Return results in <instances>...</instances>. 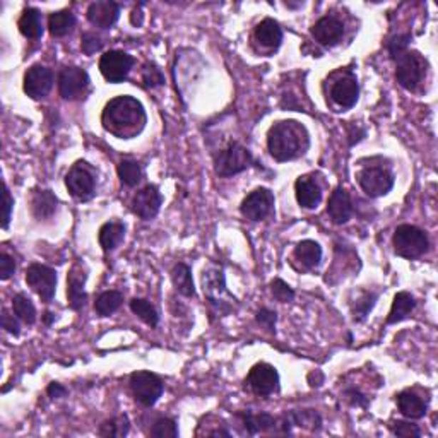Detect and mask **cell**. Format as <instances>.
<instances>
[{
  "mask_svg": "<svg viewBox=\"0 0 438 438\" xmlns=\"http://www.w3.org/2000/svg\"><path fill=\"white\" fill-rule=\"evenodd\" d=\"M103 127L120 139H132L143 132L148 122L146 110L134 96H117L106 103L101 115Z\"/></svg>",
  "mask_w": 438,
  "mask_h": 438,
  "instance_id": "6da1fadb",
  "label": "cell"
},
{
  "mask_svg": "<svg viewBox=\"0 0 438 438\" xmlns=\"http://www.w3.org/2000/svg\"><path fill=\"white\" fill-rule=\"evenodd\" d=\"M308 143L307 128L295 120H282L269 128L268 148L276 161H291L302 156Z\"/></svg>",
  "mask_w": 438,
  "mask_h": 438,
  "instance_id": "7a4b0ae2",
  "label": "cell"
},
{
  "mask_svg": "<svg viewBox=\"0 0 438 438\" xmlns=\"http://www.w3.org/2000/svg\"><path fill=\"white\" fill-rule=\"evenodd\" d=\"M430 247L428 236L422 228L413 225H401L397 226L394 233V250L399 257L404 259H418Z\"/></svg>",
  "mask_w": 438,
  "mask_h": 438,
  "instance_id": "3957f363",
  "label": "cell"
},
{
  "mask_svg": "<svg viewBox=\"0 0 438 438\" xmlns=\"http://www.w3.org/2000/svg\"><path fill=\"white\" fill-rule=\"evenodd\" d=\"M396 79L407 91H414L427 76V60L418 51L406 50L396 58Z\"/></svg>",
  "mask_w": 438,
  "mask_h": 438,
  "instance_id": "277c9868",
  "label": "cell"
},
{
  "mask_svg": "<svg viewBox=\"0 0 438 438\" xmlns=\"http://www.w3.org/2000/svg\"><path fill=\"white\" fill-rule=\"evenodd\" d=\"M203 286L205 298L209 300L213 307H216L219 312H230V302H235V298L228 291L225 273L221 268L209 265L208 269H204Z\"/></svg>",
  "mask_w": 438,
  "mask_h": 438,
  "instance_id": "5b68a950",
  "label": "cell"
},
{
  "mask_svg": "<svg viewBox=\"0 0 438 438\" xmlns=\"http://www.w3.org/2000/svg\"><path fill=\"white\" fill-rule=\"evenodd\" d=\"M253 158L247 148L238 143H233L223 149L216 158V173L219 177H233L250 168Z\"/></svg>",
  "mask_w": 438,
  "mask_h": 438,
  "instance_id": "8992f818",
  "label": "cell"
},
{
  "mask_svg": "<svg viewBox=\"0 0 438 438\" xmlns=\"http://www.w3.org/2000/svg\"><path fill=\"white\" fill-rule=\"evenodd\" d=\"M358 183L368 197H382L394 187V175L384 166H365L358 173Z\"/></svg>",
  "mask_w": 438,
  "mask_h": 438,
  "instance_id": "52a82bcc",
  "label": "cell"
},
{
  "mask_svg": "<svg viewBox=\"0 0 438 438\" xmlns=\"http://www.w3.org/2000/svg\"><path fill=\"white\" fill-rule=\"evenodd\" d=\"M131 389L141 404L151 407L161 397L163 382L151 372H134L131 375Z\"/></svg>",
  "mask_w": 438,
  "mask_h": 438,
  "instance_id": "ba28073f",
  "label": "cell"
},
{
  "mask_svg": "<svg viewBox=\"0 0 438 438\" xmlns=\"http://www.w3.org/2000/svg\"><path fill=\"white\" fill-rule=\"evenodd\" d=\"M66 185L77 200L86 203V200L93 199L94 190H96V178H94L88 163L79 161L72 166L66 177Z\"/></svg>",
  "mask_w": 438,
  "mask_h": 438,
  "instance_id": "9c48e42d",
  "label": "cell"
},
{
  "mask_svg": "<svg viewBox=\"0 0 438 438\" xmlns=\"http://www.w3.org/2000/svg\"><path fill=\"white\" fill-rule=\"evenodd\" d=\"M26 282L41 298V302L50 303L57 290V273L49 265L33 264L26 270Z\"/></svg>",
  "mask_w": 438,
  "mask_h": 438,
  "instance_id": "30bf717a",
  "label": "cell"
},
{
  "mask_svg": "<svg viewBox=\"0 0 438 438\" xmlns=\"http://www.w3.org/2000/svg\"><path fill=\"white\" fill-rule=\"evenodd\" d=\"M89 88V76L84 68L63 67L58 74V93L63 100L74 101L84 98Z\"/></svg>",
  "mask_w": 438,
  "mask_h": 438,
  "instance_id": "8fae6325",
  "label": "cell"
},
{
  "mask_svg": "<svg viewBox=\"0 0 438 438\" xmlns=\"http://www.w3.org/2000/svg\"><path fill=\"white\" fill-rule=\"evenodd\" d=\"M134 66V58L126 51L111 50L101 55L100 58V72L108 83H123L127 79L128 72Z\"/></svg>",
  "mask_w": 438,
  "mask_h": 438,
  "instance_id": "7c38bea8",
  "label": "cell"
},
{
  "mask_svg": "<svg viewBox=\"0 0 438 438\" xmlns=\"http://www.w3.org/2000/svg\"><path fill=\"white\" fill-rule=\"evenodd\" d=\"M245 384L250 387L255 396L268 397L279 389L277 370L269 363H257L255 367H252V370L248 372Z\"/></svg>",
  "mask_w": 438,
  "mask_h": 438,
  "instance_id": "4fadbf2b",
  "label": "cell"
},
{
  "mask_svg": "<svg viewBox=\"0 0 438 438\" xmlns=\"http://www.w3.org/2000/svg\"><path fill=\"white\" fill-rule=\"evenodd\" d=\"M240 211L250 221H262L274 211V195L269 188H255L243 199Z\"/></svg>",
  "mask_w": 438,
  "mask_h": 438,
  "instance_id": "5bb4252c",
  "label": "cell"
},
{
  "mask_svg": "<svg viewBox=\"0 0 438 438\" xmlns=\"http://www.w3.org/2000/svg\"><path fill=\"white\" fill-rule=\"evenodd\" d=\"M358 79L350 71L341 72L330 86V100L336 103L339 108H353L358 101Z\"/></svg>",
  "mask_w": 438,
  "mask_h": 438,
  "instance_id": "9a60e30c",
  "label": "cell"
},
{
  "mask_svg": "<svg viewBox=\"0 0 438 438\" xmlns=\"http://www.w3.org/2000/svg\"><path fill=\"white\" fill-rule=\"evenodd\" d=\"M54 86V72L49 67L36 66L29 67L24 74V93L33 100H41L50 93Z\"/></svg>",
  "mask_w": 438,
  "mask_h": 438,
  "instance_id": "2e32d148",
  "label": "cell"
},
{
  "mask_svg": "<svg viewBox=\"0 0 438 438\" xmlns=\"http://www.w3.org/2000/svg\"><path fill=\"white\" fill-rule=\"evenodd\" d=\"M163 197L158 190L156 185H148L143 190H139L132 199V211H134L141 219H149L156 218L158 213L161 209Z\"/></svg>",
  "mask_w": 438,
  "mask_h": 438,
  "instance_id": "e0dca14e",
  "label": "cell"
},
{
  "mask_svg": "<svg viewBox=\"0 0 438 438\" xmlns=\"http://www.w3.org/2000/svg\"><path fill=\"white\" fill-rule=\"evenodd\" d=\"M345 34V24L334 16H324L312 26V36L324 46L337 45Z\"/></svg>",
  "mask_w": 438,
  "mask_h": 438,
  "instance_id": "ac0fdd59",
  "label": "cell"
},
{
  "mask_svg": "<svg viewBox=\"0 0 438 438\" xmlns=\"http://www.w3.org/2000/svg\"><path fill=\"white\" fill-rule=\"evenodd\" d=\"M88 21L93 26L101 29H108L118 21L120 7L117 2L111 0H98L88 7Z\"/></svg>",
  "mask_w": 438,
  "mask_h": 438,
  "instance_id": "d6986e66",
  "label": "cell"
},
{
  "mask_svg": "<svg viewBox=\"0 0 438 438\" xmlns=\"http://www.w3.org/2000/svg\"><path fill=\"white\" fill-rule=\"evenodd\" d=\"M86 285V273L79 264H76L71 269L67 276V298H68V307L72 310H81L84 308L86 302H88V293L84 291Z\"/></svg>",
  "mask_w": 438,
  "mask_h": 438,
  "instance_id": "ffe728a7",
  "label": "cell"
},
{
  "mask_svg": "<svg viewBox=\"0 0 438 438\" xmlns=\"http://www.w3.org/2000/svg\"><path fill=\"white\" fill-rule=\"evenodd\" d=\"M295 195L298 204L305 209H315L322 200V190L319 183L308 175H303L295 182Z\"/></svg>",
  "mask_w": 438,
  "mask_h": 438,
  "instance_id": "44dd1931",
  "label": "cell"
},
{
  "mask_svg": "<svg viewBox=\"0 0 438 438\" xmlns=\"http://www.w3.org/2000/svg\"><path fill=\"white\" fill-rule=\"evenodd\" d=\"M327 214L336 225H345V223L350 221L351 214H353V204H351L350 194L345 188L337 187L332 192L327 204Z\"/></svg>",
  "mask_w": 438,
  "mask_h": 438,
  "instance_id": "7402d4cb",
  "label": "cell"
},
{
  "mask_svg": "<svg viewBox=\"0 0 438 438\" xmlns=\"http://www.w3.org/2000/svg\"><path fill=\"white\" fill-rule=\"evenodd\" d=\"M293 260L300 262L303 270L317 268L322 260V247L313 240H303L295 247Z\"/></svg>",
  "mask_w": 438,
  "mask_h": 438,
  "instance_id": "603a6c76",
  "label": "cell"
},
{
  "mask_svg": "<svg viewBox=\"0 0 438 438\" xmlns=\"http://www.w3.org/2000/svg\"><path fill=\"white\" fill-rule=\"evenodd\" d=\"M253 34H255V40L259 41L262 46H265V49H277L282 41L281 26H279L277 21L270 19V17L260 21Z\"/></svg>",
  "mask_w": 438,
  "mask_h": 438,
  "instance_id": "cb8c5ba5",
  "label": "cell"
},
{
  "mask_svg": "<svg viewBox=\"0 0 438 438\" xmlns=\"http://www.w3.org/2000/svg\"><path fill=\"white\" fill-rule=\"evenodd\" d=\"M397 407L406 418L419 419L427 414V402L413 390H402L397 396Z\"/></svg>",
  "mask_w": 438,
  "mask_h": 438,
  "instance_id": "d4e9b609",
  "label": "cell"
},
{
  "mask_svg": "<svg viewBox=\"0 0 438 438\" xmlns=\"http://www.w3.org/2000/svg\"><path fill=\"white\" fill-rule=\"evenodd\" d=\"M123 238H126V226L118 221L105 223L98 231V240L105 252L115 250L123 242Z\"/></svg>",
  "mask_w": 438,
  "mask_h": 438,
  "instance_id": "484cf974",
  "label": "cell"
},
{
  "mask_svg": "<svg viewBox=\"0 0 438 438\" xmlns=\"http://www.w3.org/2000/svg\"><path fill=\"white\" fill-rule=\"evenodd\" d=\"M17 28L23 36L29 38V40H38L43 34V21H41V12L34 7L24 9L23 16L19 17V23Z\"/></svg>",
  "mask_w": 438,
  "mask_h": 438,
  "instance_id": "4316f807",
  "label": "cell"
},
{
  "mask_svg": "<svg viewBox=\"0 0 438 438\" xmlns=\"http://www.w3.org/2000/svg\"><path fill=\"white\" fill-rule=\"evenodd\" d=\"M238 416L242 418L243 427L248 435H257V433L274 430V428L279 427L277 419L268 413L253 414L250 411H247V413H240Z\"/></svg>",
  "mask_w": 438,
  "mask_h": 438,
  "instance_id": "83f0119b",
  "label": "cell"
},
{
  "mask_svg": "<svg viewBox=\"0 0 438 438\" xmlns=\"http://www.w3.org/2000/svg\"><path fill=\"white\" fill-rule=\"evenodd\" d=\"M416 307V300L413 298V295L407 293V291H401V293L396 295L394 298L392 308H390V313L387 317V324H397V322H402L407 317L411 315V312L414 310Z\"/></svg>",
  "mask_w": 438,
  "mask_h": 438,
  "instance_id": "f1b7e54d",
  "label": "cell"
},
{
  "mask_svg": "<svg viewBox=\"0 0 438 438\" xmlns=\"http://www.w3.org/2000/svg\"><path fill=\"white\" fill-rule=\"evenodd\" d=\"M31 211L34 218L49 219L57 211V197L51 194V190H38L34 192L31 199Z\"/></svg>",
  "mask_w": 438,
  "mask_h": 438,
  "instance_id": "f546056e",
  "label": "cell"
},
{
  "mask_svg": "<svg viewBox=\"0 0 438 438\" xmlns=\"http://www.w3.org/2000/svg\"><path fill=\"white\" fill-rule=\"evenodd\" d=\"M76 24V16L71 11H58L50 14L49 17V29L50 34L55 38L66 36L67 33L72 31Z\"/></svg>",
  "mask_w": 438,
  "mask_h": 438,
  "instance_id": "4dcf8cb0",
  "label": "cell"
},
{
  "mask_svg": "<svg viewBox=\"0 0 438 438\" xmlns=\"http://www.w3.org/2000/svg\"><path fill=\"white\" fill-rule=\"evenodd\" d=\"M171 281H173L175 290L183 296H194L195 286L194 279H192V273L185 264H177L171 270Z\"/></svg>",
  "mask_w": 438,
  "mask_h": 438,
  "instance_id": "1f68e13d",
  "label": "cell"
},
{
  "mask_svg": "<svg viewBox=\"0 0 438 438\" xmlns=\"http://www.w3.org/2000/svg\"><path fill=\"white\" fill-rule=\"evenodd\" d=\"M123 295L120 291H105L94 302V310L100 317H110L122 307Z\"/></svg>",
  "mask_w": 438,
  "mask_h": 438,
  "instance_id": "d6a6232c",
  "label": "cell"
},
{
  "mask_svg": "<svg viewBox=\"0 0 438 438\" xmlns=\"http://www.w3.org/2000/svg\"><path fill=\"white\" fill-rule=\"evenodd\" d=\"M12 310H14L16 315L19 317L24 324L33 325L34 322H36V308H34L33 302L24 293L14 296V300H12Z\"/></svg>",
  "mask_w": 438,
  "mask_h": 438,
  "instance_id": "836d02e7",
  "label": "cell"
},
{
  "mask_svg": "<svg viewBox=\"0 0 438 438\" xmlns=\"http://www.w3.org/2000/svg\"><path fill=\"white\" fill-rule=\"evenodd\" d=\"M131 310L139 317L144 324H148L149 327H156L158 322H160V315H158V310L153 307L148 300L143 298H134L131 302Z\"/></svg>",
  "mask_w": 438,
  "mask_h": 438,
  "instance_id": "e575fe53",
  "label": "cell"
},
{
  "mask_svg": "<svg viewBox=\"0 0 438 438\" xmlns=\"http://www.w3.org/2000/svg\"><path fill=\"white\" fill-rule=\"evenodd\" d=\"M291 424H298V427L308 428V430L317 432L322 427V418L317 411L313 409H302V411H293V413L286 414Z\"/></svg>",
  "mask_w": 438,
  "mask_h": 438,
  "instance_id": "d590c367",
  "label": "cell"
},
{
  "mask_svg": "<svg viewBox=\"0 0 438 438\" xmlns=\"http://www.w3.org/2000/svg\"><path fill=\"white\" fill-rule=\"evenodd\" d=\"M118 178L123 185L136 187L143 178V171H141V166L136 161L123 160L118 165Z\"/></svg>",
  "mask_w": 438,
  "mask_h": 438,
  "instance_id": "8d00e7d4",
  "label": "cell"
},
{
  "mask_svg": "<svg viewBox=\"0 0 438 438\" xmlns=\"http://www.w3.org/2000/svg\"><path fill=\"white\" fill-rule=\"evenodd\" d=\"M100 437L105 438H120L128 433V418L127 416H117V418L105 422L100 427Z\"/></svg>",
  "mask_w": 438,
  "mask_h": 438,
  "instance_id": "74e56055",
  "label": "cell"
},
{
  "mask_svg": "<svg viewBox=\"0 0 438 438\" xmlns=\"http://www.w3.org/2000/svg\"><path fill=\"white\" fill-rule=\"evenodd\" d=\"M377 298H379V296L375 293H363L360 296V298L356 300V303L353 305V319L356 322H363L367 319V315L370 313L373 305L377 302Z\"/></svg>",
  "mask_w": 438,
  "mask_h": 438,
  "instance_id": "f35d334b",
  "label": "cell"
},
{
  "mask_svg": "<svg viewBox=\"0 0 438 438\" xmlns=\"http://www.w3.org/2000/svg\"><path fill=\"white\" fill-rule=\"evenodd\" d=\"M151 435L156 438H177L178 437V428L177 423L170 418H161L154 423L151 428Z\"/></svg>",
  "mask_w": 438,
  "mask_h": 438,
  "instance_id": "ab89813d",
  "label": "cell"
},
{
  "mask_svg": "<svg viewBox=\"0 0 438 438\" xmlns=\"http://www.w3.org/2000/svg\"><path fill=\"white\" fill-rule=\"evenodd\" d=\"M270 291H273L274 298L281 303L293 302V298H295L293 287L287 285V282L282 281V279H274V281L270 282Z\"/></svg>",
  "mask_w": 438,
  "mask_h": 438,
  "instance_id": "60d3db41",
  "label": "cell"
},
{
  "mask_svg": "<svg viewBox=\"0 0 438 438\" xmlns=\"http://www.w3.org/2000/svg\"><path fill=\"white\" fill-rule=\"evenodd\" d=\"M143 83L146 88H158L165 84V76L156 63H148L143 72Z\"/></svg>",
  "mask_w": 438,
  "mask_h": 438,
  "instance_id": "b9f144b4",
  "label": "cell"
},
{
  "mask_svg": "<svg viewBox=\"0 0 438 438\" xmlns=\"http://www.w3.org/2000/svg\"><path fill=\"white\" fill-rule=\"evenodd\" d=\"M411 41V34H397V36H394L392 40L389 41V54L390 57L396 60L399 55H402L407 50V46H409Z\"/></svg>",
  "mask_w": 438,
  "mask_h": 438,
  "instance_id": "7bdbcfd3",
  "label": "cell"
},
{
  "mask_svg": "<svg viewBox=\"0 0 438 438\" xmlns=\"http://www.w3.org/2000/svg\"><path fill=\"white\" fill-rule=\"evenodd\" d=\"M255 319L265 330H269L270 334H276V322H277V313L269 310V308H260L257 312Z\"/></svg>",
  "mask_w": 438,
  "mask_h": 438,
  "instance_id": "ee69618b",
  "label": "cell"
},
{
  "mask_svg": "<svg viewBox=\"0 0 438 438\" xmlns=\"http://www.w3.org/2000/svg\"><path fill=\"white\" fill-rule=\"evenodd\" d=\"M101 46L103 41L94 33H84L83 38H81V50H83L86 55L96 54V51L101 50Z\"/></svg>",
  "mask_w": 438,
  "mask_h": 438,
  "instance_id": "f6af8a7d",
  "label": "cell"
},
{
  "mask_svg": "<svg viewBox=\"0 0 438 438\" xmlns=\"http://www.w3.org/2000/svg\"><path fill=\"white\" fill-rule=\"evenodd\" d=\"M392 432H394V435L402 437V438H411V437L418 438L419 435H422V432H419V428L416 427V424H411V423H406V422L394 423Z\"/></svg>",
  "mask_w": 438,
  "mask_h": 438,
  "instance_id": "bcb514c9",
  "label": "cell"
},
{
  "mask_svg": "<svg viewBox=\"0 0 438 438\" xmlns=\"http://www.w3.org/2000/svg\"><path fill=\"white\" fill-rule=\"evenodd\" d=\"M14 270H16L14 259L9 257L7 253H2V255H0V279H2V281H7V279L14 274Z\"/></svg>",
  "mask_w": 438,
  "mask_h": 438,
  "instance_id": "7dc6e473",
  "label": "cell"
},
{
  "mask_svg": "<svg viewBox=\"0 0 438 438\" xmlns=\"http://www.w3.org/2000/svg\"><path fill=\"white\" fill-rule=\"evenodd\" d=\"M2 327L6 329L9 334H12V336H19V324H17V320L7 310L2 312Z\"/></svg>",
  "mask_w": 438,
  "mask_h": 438,
  "instance_id": "c3c4849f",
  "label": "cell"
},
{
  "mask_svg": "<svg viewBox=\"0 0 438 438\" xmlns=\"http://www.w3.org/2000/svg\"><path fill=\"white\" fill-rule=\"evenodd\" d=\"M4 200H6V213H4V223L2 226L7 228L9 221H11V211H12V205H14V200H12L11 192H9L7 185H4Z\"/></svg>",
  "mask_w": 438,
  "mask_h": 438,
  "instance_id": "681fc988",
  "label": "cell"
},
{
  "mask_svg": "<svg viewBox=\"0 0 438 438\" xmlns=\"http://www.w3.org/2000/svg\"><path fill=\"white\" fill-rule=\"evenodd\" d=\"M346 396H350V399H351V402H353L355 406H367L368 404V399L363 396V394H360L358 390L356 389H350L346 392Z\"/></svg>",
  "mask_w": 438,
  "mask_h": 438,
  "instance_id": "f907efd6",
  "label": "cell"
},
{
  "mask_svg": "<svg viewBox=\"0 0 438 438\" xmlns=\"http://www.w3.org/2000/svg\"><path fill=\"white\" fill-rule=\"evenodd\" d=\"M46 392H49V396L50 397H54V399H58V397H63L67 394V389L63 387V385H60V384H50L49 385V389H46Z\"/></svg>",
  "mask_w": 438,
  "mask_h": 438,
  "instance_id": "816d5d0a",
  "label": "cell"
},
{
  "mask_svg": "<svg viewBox=\"0 0 438 438\" xmlns=\"http://www.w3.org/2000/svg\"><path fill=\"white\" fill-rule=\"evenodd\" d=\"M322 382H324V375H322L319 370L312 372L310 375H308V384H310L312 387H315V385H317V387H319Z\"/></svg>",
  "mask_w": 438,
  "mask_h": 438,
  "instance_id": "f5cc1de1",
  "label": "cell"
},
{
  "mask_svg": "<svg viewBox=\"0 0 438 438\" xmlns=\"http://www.w3.org/2000/svg\"><path fill=\"white\" fill-rule=\"evenodd\" d=\"M143 21H144L143 11H141L139 7L134 9V11H132V14H131V23L134 26H141V24H143Z\"/></svg>",
  "mask_w": 438,
  "mask_h": 438,
  "instance_id": "db71d44e",
  "label": "cell"
},
{
  "mask_svg": "<svg viewBox=\"0 0 438 438\" xmlns=\"http://www.w3.org/2000/svg\"><path fill=\"white\" fill-rule=\"evenodd\" d=\"M51 320H54V313L46 312V313H45V324H46V325H50V324H51Z\"/></svg>",
  "mask_w": 438,
  "mask_h": 438,
  "instance_id": "11a10c76",
  "label": "cell"
}]
</instances>
